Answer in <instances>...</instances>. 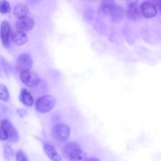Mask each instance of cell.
Segmentation results:
<instances>
[{"mask_svg": "<svg viewBox=\"0 0 161 161\" xmlns=\"http://www.w3.org/2000/svg\"><path fill=\"white\" fill-rule=\"evenodd\" d=\"M126 11L122 7L116 6L111 14L112 20L114 21H118L124 17Z\"/></svg>", "mask_w": 161, "mask_h": 161, "instance_id": "2e32d148", "label": "cell"}, {"mask_svg": "<svg viewBox=\"0 0 161 161\" xmlns=\"http://www.w3.org/2000/svg\"><path fill=\"white\" fill-rule=\"evenodd\" d=\"M142 14L146 18H152L157 14V8L152 1H143L140 5Z\"/></svg>", "mask_w": 161, "mask_h": 161, "instance_id": "9c48e42d", "label": "cell"}, {"mask_svg": "<svg viewBox=\"0 0 161 161\" xmlns=\"http://www.w3.org/2000/svg\"><path fill=\"white\" fill-rule=\"evenodd\" d=\"M16 161H29L26 154L21 150H19L16 153Z\"/></svg>", "mask_w": 161, "mask_h": 161, "instance_id": "ffe728a7", "label": "cell"}, {"mask_svg": "<svg viewBox=\"0 0 161 161\" xmlns=\"http://www.w3.org/2000/svg\"><path fill=\"white\" fill-rule=\"evenodd\" d=\"M55 99L51 95H43L38 97L35 102L36 110L41 113L51 111L55 104Z\"/></svg>", "mask_w": 161, "mask_h": 161, "instance_id": "7a4b0ae2", "label": "cell"}, {"mask_svg": "<svg viewBox=\"0 0 161 161\" xmlns=\"http://www.w3.org/2000/svg\"><path fill=\"white\" fill-rule=\"evenodd\" d=\"M43 149L46 155L52 161H63L61 156L52 145L45 143L43 146Z\"/></svg>", "mask_w": 161, "mask_h": 161, "instance_id": "7c38bea8", "label": "cell"}, {"mask_svg": "<svg viewBox=\"0 0 161 161\" xmlns=\"http://www.w3.org/2000/svg\"><path fill=\"white\" fill-rule=\"evenodd\" d=\"M11 40L16 45L21 46L28 42V36L25 33L18 30L11 31Z\"/></svg>", "mask_w": 161, "mask_h": 161, "instance_id": "8fae6325", "label": "cell"}, {"mask_svg": "<svg viewBox=\"0 0 161 161\" xmlns=\"http://www.w3.org/2000/svg\"><path fill=\"white\" fill-rule=\"evenodd\" d=\"M156 3H157V4H155V6H156V8H157L158 9V10L161 12V1H157Z\"/></svg>", "mask_w": 161, "mask_h": 161, "instance_id": "cb8c5ba5", "label": "cell"}, {"mask_svg": "<svg viewBox=\"0 0 161 161\" xmlns=\"http://www.w3.org/2000/svg\"><path fill=\"white\" fill-rule=\"evenodd\" d=\"M9 98V94L7 87L4 84H0V100L7 102Z\"/></svg>", "mask_w": 161, "mask_h": 161, "instance_id": "e0dca14e", "label": "cell"}, {"mask_svg": "<svg viewBox=\"0 0 161 161\" xmlns=\"http://www.w3.org/2000/svg\"><path fill=\"white\" fill-rule=\"evenodd\" d=\"M126 14L127 16L133 21L140 19L142 13L139 3L136 1H129L127 4Z\"/></svg>", "mask_w": 161, "mask_h": 161, "instance_id": "8992f818", "label": "cell"}, {"mask_svg": "<svg viewBox=\"0 0 161 161\" xmlns=\"http://www.w3.org/2000/svg\"><path fill=\"white\" fill-rule=\"evenodd\" d=\"M35 25L34 20L30 17H26L23 19H18L15 23L16 30L26 32L31 30Z\"/></svg>", "mask_w": 161, "mask_h": 161, "instance_id": "30bf717a", "label": "cell"}, {"mask_svg": "<svg viewBox=\"0 0 161 161\" xmlns=\"http://www.w3.org/2000/svg\"><path fill=\"white\" fill-rule=\"evenodd\" d=\"M11 7L9 3L6 1H0V12L3 14H6L9 12Z\"/></svg>", "mask_w": 161, "mask_h": 161, "instance_id": "d6986e66", "label": "cell"}, {"mask_svg": "<svg viewBox=\"0 0 161 161\" xmlns=\"http://www.w3.org/2000/svg\"><path fill=\"white\" fill-rule=\"evenodd\" d=\"M17 113L21 117H23V116H25L26 114V111L25 109H17Z\"/></svg>", "mask_w": 161, "mask_h": 161, "instance_id": "7402d4cb", "label": "cell"}, {"mask_svg": "<svg viewBox=\"0 0 161 161\" xmlns=\"http://www.w3.org/2000/svg\"><path fill=\"white\" fill-rule=\"evenodd\" d=\"M84 161H101L99 158L97 157H86Z\"/></svg>", "mask_w": 161, "mask_h": 161, "instance_id": "603a6c76", "label": "cell"}, {"mask_svg": "<svg viewBox=\"0 0 161 161\" xmlns=\"http://www.w3.org/2000/svg\"><path fill=\"white\" fill-rule=\"evenodd\" d=\"M11 33V31L9 23L6 21H3L0 27V35L2 43L5 47H8L10 45Z\"/></svg>", "mask_w": 161, "mask_h": 161, "instance_id": "ba28073f", "label": "cell"}, {"mask_svg": "<svg viewBox=\"0 0 161 161\" xmlns=\"http://www.w3.org/2000/svg\"><path fill=\"white\" fill-rule=\"evenodd\" d=\"M19 77L21 82L25 86L30 87H36L41 82V79L39 76L30 70L21 72Z\"/></svg>", "mask_w": 161, "mask_h": 161, "instance_id": "3957f363", "label": "cell"}, {"mask_svg": "<svg viewBox=\"0 0 161 161\" xmlns=\"http://www.w3.org/2000/svg\"><path fill=\"white\" fill-rule=\"evenodd\" d=\"M8 138V135L5 130L0 126V140H6Z\"/></svg>", "mask_w": 161, "mask_h": 161, "instance_id": "44dd1931", "label": "cell"}, {"mask_svg": "<svg viewBox=\"0 0 161 161\" xmlns=\"http://www.w3.org/2000/svg\"><path fill=\"white\" fill-rule=\"evenodd\" d=\"M116 6V5L114 1L106 0L101 2L99 6V10L104 14H111Z\"/></svg>", "mask_w": 161, "mask_h": 161, "instance_id": "5bb4252c", "label": "cell"}, {"mask_svg": "<svg viewBox=\"0 0 161 161\" xmlns=\"http://www.w3.org/2000/svg\"><path fill=\"white\" fill-rule=\"evenodd\" d=\"M70 128L63 123L56 124L52 129V135L57 140L61 142L67 141L70 136Z\"/></svg>", "mask_w": 161, "mask_h": 161, "instance_id": "277c9868", "label": "cell"}, {"mask_svg": "<svg viewBox=\"0 0 161 161\" xmlns=\"http://www.w3.org/2000/svg\"><path fill=\"white\" fill-rule=\"evenodd\" d=\"M28 13L29 9L28 6L23 3H18L14 8L13 14L18 19L26 18Z\"/></svg>", "mask_w": 161, "mask_h": 161, "instance_id": "4fadbf2b", "label": "cell"}, {"mask_svg": "<svg viewBox=\"0 0 161 161\" xmlns=\"http://www.w3.org/2000/svg\"><path fill=\"white\" fill-rule=\"evenodd\" d=\"M33 65V60L31 56L28 53H22L19 55L16 60L15 67L20 72L24 70H30Z\"/></svg>", "mask_w": 161, "mask_h": 161, "instance_id": "5b68a950", "label": "cell"}, {"mask_svg": "<svg viewBox=\"0 0 161 161\" xmlns=\"http://www.w3.org/2000/svg\"><path fill=\"white\" fill-rule=\"evenodd\" d=\"M64 157L70 161H84L86 158V153L80 146L75 142L67 143L63 148Z\"/></svg>", "mask_w": 161, "mask_h": 161, "instance_id": "6da1fadb", "label": "cell"}, {"mask_svg": "<svg viewBox=\"0 0 161 161\" xmlns=\"http://www.w3.org/2000/svg\"><path fill=\"white\" fill-rule=\"evenodd\" d=\"M3 154H4V158L7 160H11L13 158L14 155L12 148L7 144L4 145L3 146Z\"/></svg>", "mask_w": 161, "mask_h": 161, "instance_id": "ac0fdd59", "label": "cell"}, {"mask_svg": "<svg viewBox=\"0 0 161 161\" xmlns=\"http://www.w3.org/2000/svg\"><path fill=\"white\" fill-rule=\"evenodd\" d=\"M21 101L27 106H31L33 104V98L31 94L25 89H23L20 92Z\"/></svg>", "mask_w": 161, "mask_h": 161, "instance_id": "9a60e30c", "label": "cell"}, {"mask_svg": "<svg viewBox=\"0 0 161 161\" xmlns=\"http://www.w3.org/2000/svg\"><path fill=\"white\" fill-rule=\"evenodd\" d=\"M6 132L8 138L12 142H16L19 140V135L16 130V128L13 126L11 123L7 119H3L1 120V125H0Z\"/></svg>", "mask_w": 161, "mask_h": 161, "instance_id": "52a82bcc", "label": "cell"}]
</instances>
